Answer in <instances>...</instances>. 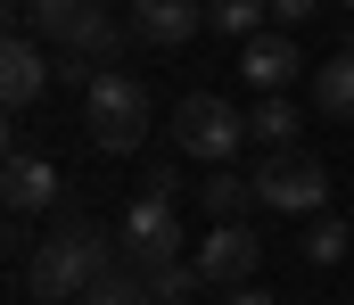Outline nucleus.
<instances>
[{
	"label": "nucleus",
	"instance_id": "1",
	"mask_svg": "<svg viewBox=\"0 0 354 305\" xmlns=\"http://www.w3.org/2000/svg\"><path fill=\"white\" fill-rule=\"evenodd\" d=\"M107 272H115V239H107V223H91V214H58V223L33 239V256H25V297H41V305H83Z\"/></svg>",
	"mask_w": 354,
	"mask_h": 305
},
{
	"label": "nucleus",
	"instance_id": "2",
	"mask_svg": "<svg viewBox=\"0 0 354 305\" xmlns=\"http://www.w3.org/2000/svg\"><path fill=\"white\" fill-rule=\"evenodd\" d=\"M174 149L223 174L231 157H248V107H231L223 91H181V107H174Z\"/></svg>",
	"mask_w": 354,
	"mask_h": 305
},
{
	"label": "nucleus",
	"instance_id": "3",
	"mask_svg": "<svg viewBox=\"0 0 354 305\" xmlns=\"http://www.w3.org/2000/svg\"><path fill=\"white\" fill-rule=\"evenodd\" d=\"M83 132L107 149V157H132V149L149 140V83H132L124 66L99 75V83L83 91Z\"/></svg>",
	"mask_w": 354,
	"mask_h": 305
},
{
	"label": "nucleus",
	"instance_id": "4",
	"mask_svg": "<svg viewBox=\"0 0 354 305\" xmlns=\"http://www.w3.org/2000/svg\"><path fill=\"white\" fill-rule=\"evenodd\" d=\"M115 256H124V272H165V264H181V214L165 198H132L115 214Z\"/></svg>",
	"mask_w": 354,
	"mask_h": 305
},
{
	"label": "nucleus",
	"instance_id": "5",
	"mask_svg": "<svg viewBox=\"0 0 354 305\" xmlns=\"http://www.w3.org/2000/svg\"><path fill=\"white\" fill-rule=\"evenodd\" d=\"M256 206H272V214H322V206H330V165L305 157V149L264 157V165H256Z\"/></svg>",
	"mask_w": 354,
	"mask_h": 305
},
{
	"label": "nucleus",
	"instance_id": "6",
	"mask_svg": "<svg viewBox=\"0 0 354 305\" xmlns=\"http://www.w3.org/2000/svg\"><path fill=\"white\" fill-rule=\"evenodd\" d=\"M66 190V174H58V157L50 149H25V140H8V165H0V198L17 223H33V214H50Z\"/></svg>",
	"mask_w": 354,
	"mask_h": 305
},
{
	"label": "nucleus",
	"instance_id": "7",
	"mask_svg": "<svg viewBox=\"0 0 354 305\" xmlns=\"http://www.w3.org/2000/svg\"><path fill=\"white\" fill-rule=\"evenodd\" d=\"M305 75V50H297V33H256V41H239V83L248 91H264V100H288V83Z\"/></svg>",
	"mask_w": 354,
	"mask_h": 305
},
{
	"label": "nucleus",
	"instance_id": "8",
	"mask_svg": "<svg viewBox=\"0 0 354 305\" xmlns=\"http://www.w3.org/2000/svg\"><path fill=\"white\" fill-rule=\"evenodd\" d=\"M256 264H264V239H256L248 223H214L206 248H198V272H206L214 289H256Z\"/></svg>",
	"mask_w": 354,
	"mask_h": 305
},
{
	"label": "nucleus",
	"instance_id": "9",
	"mask_svg": "<svg viewBox=\"0 0 354 305\" xmlns=\"http://www.w3.org/2000/svg\"><path fill=\"white\" fill-rule=\"evenodd\" d=\"M50 58H41V41L25 33V25H8V41H0V100L8 107H33L41 91H50Z\"/></svg>",
	"mask_w": 354,
	"mask_h": 305
},
{
	"label": "nucleus",
	"instance_id": "10",
	"mask_svg": "<svg viewBox=\"0 0 354 305\" xmlns=\"http://www.w3.org/2000/svg\"><path fill=\"white\" fill-rule=\"evenodd\" d=\"M206 25V0H132V33L140 50H181Z\"/></svg>",
	"mask_w": 354,
	"mask_h": 305
},
{
	"label": "nucleus",
	"instance_id": "11",
	"mask_svg": "<svg viewBox=\"0 0 354 305\" xmlns=\"http://www.w3.org/2000/svg\"><path fill=\"white\" fill-rule=\"evenodd\" d=\"M313 115L354 124V50H338V58H322V66H313Z\"/></svg>",
	"mask_w": 354,
	"mask_h": 305
},
{
	"label": "nucleus",
	"instance_id": "12",
	"mask_svg": "<svg viewBox=\"0 0 354 305\" xmlns=\"http://www.w3.org/2000/svg\"><path fill=\"white\" fill-rule=\"evenodd\" d=\"M297 124H305V107H297V100H256V107H248V140L272 149V157L297 149Z\"/></svg>",
	"mask_w": 354,
	"mask_h": 305
},
{
	"label": "nucleus",
	"instance_id": "13",
	"mask_svg": "<svg viewBox=\"0 0 354 305\" xmlns=\"http://www.w3.org/2000/svg\"><path fill=\"white\" fill-rule=\"evenodd\" d=\"M99 8H107V0H33V25H25V33H50L58 50H75V33H83Z\"/></svg>",
	"mask_w": 354,
	"mask_h": 305
},
{
	"label": "nucleus",
	"instance_id": "14",
	"mask_svg": "<svg viewBox=\"0 0 354 305\" xmlns=\"http://www.w3.org/2000/svg\"><path fill=\"white\" fill-rule=\"evenodd\" d=\"M206 25H223V33L256 41V33H272V0H206Z\"/></svg>",
	"mask_w": 354,
	"mask_h": 305
},
{
	"label": "nucleus",
	"instance_id": "15",
	"mask_svg": "<svg viewBox=\"0 0 354 305\" xmlns=\"http://www.w3.org/2000/svg\"><path fill=\"white\" fill-rule=\"evenodd\" d=\"M297 248H305V264H338V256L354 248V223H338V214H313Z\"/></svg>",
	"mask_w": 354,
	"mask_h": 305
},
{
	"label": "nucleus",
	"instance_id": "16",
	"mask_svg": "<svg viewBox=\"0 0 354 305\" xmlns=\"http://www.w3.org/2000/svg\"><path fill=\"white\" fill-rule=\"evenodd\" d=\"M256 198V182H239V174H231V165H223V174H214V182H206V190H198V206H206V214H214V223H231V214H239V206Z\"/></svg>",
	"mask_w": 354,
	"mask_h": 305
},
{
	"label": "nucleus",
	"instance_id": "17",
	"mask_svg": "<svg viewBox=\"0 0 354 305\" xmlns=\"http://www.w3.org/2000/svg\"><path fill=\"white\" fill-rule=\"evenodd\" d=\"M198 281H206L198 264H165V272H140V289H149L157 305H189V297H198Z\"/></svg>",
	"mask_w": 354,
	"mask_h": 305
},
{
	"label": "nucleus",
	"instance_id": "18",
	"mask_svg": "<svg viewBox=\"0 0 354 305\" xmlns=\"http://www.w3.org/2000/svg\"><path fill=\"white\" fill-rule=\"evenodd\" d=\"M83 305H157V297L140 289V272H107V281H99V289H91Z\"/></svg>",
	"mask_w": 354,
	"mask_h": 305
},
{
	"label": "nucleus",
	"instance_id": "19",
	"mask_svg": "<svg viewBox=\"0 0 354 305\" xmlns=\"http://www.w3.org/2000/svg\"><path fill=\"white\" fill-rule=\"evenodd\" d=\"M174 190H181V174H174V165H149V182H140V198H165V206H174Z\"/></svg>",
	"mask_w": 354,
	"mask_h": 305
},
{
	"label": "nucleus",
	"instance_id": "20",
	"mask_svg": "<svg viewBox=\"0 0 354 305\" xmlns=\"http://www.w3.org/2000/svg\"><path fill=\"white\" fill-rule=\"evenodd\" d=\"M313 8H322V0H272V25H305Z\"/></svg>",
	"mask_w": 354,
	"mask_h": 305
},
{
	"label": "nucleus",
	"instance_id": "21",
	"mask_svg": "<svg viewBox=\"0 0 354 305\" xmlns=\"http://www.w3.org/2000/svg\"><path fill=\"white\" fill-rule=\"evenodd\" d=\"M231 305H272V289H231Z\"/></svg>",
	"mask_w": 354,
	"mask_h": 305
},
{
	"label": "nucleus",
	"instance_id": "22",
	"mask_svg": "<svg viewBox=\"0 0 354 305\" xmlns=\"http://www.w3.org/2000/svg\"><path fill=\"white\" fill-rule=\"evenodd\" d=\"M346 8H354V0H346Z\"/></svg>",
	"mask_w": 354,
	"mask_h": 305
}]
</instances>
